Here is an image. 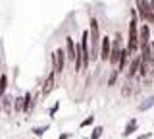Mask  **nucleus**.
<instances>
[{"label": "nucleus", "mask_w": 154, "mask_h": 139, "mask_svg": "<svg viewBox=\"0 0 154 139\" xmlns=\"http://www.w3.org/2000/svg\"><path fill=\"white\" fill-rule=\"evenodd\" d=\"M137 14H139V20L141 21L154 25V12H152L148 0H137Z\"/></svg>", "instance_id": "obj_1"}, {"label": "nucleus", "mask_w": 154, "mask_h": 139, "mask_svg": "<svg viewBox=\"0 0 154 139\" xmlns=\"http://www.w3.org/2000/svg\"><path fill=\"white\" fill-rule=\"evenodd\" d=\"M56 79H58V74H56V70H50L48 71V75L45 79L38 83V87H41V93H42V97H46V95H50L52 91H54L56 87Z\"/></svg>", "instance_id": "obj_2"}, {"label": "nucleus", "mask_w": 154, "mask_h": 139, "mask_svg": "<svg viewBox=\"0 0 154 139\" xmlns=\"http://www.w3.org/2000/svg\"><path fill=\"white\" fill-rule=\"evenodd\" d=\"M110 52H112V37L104 35L100 39V64H108Z\"/></svg>", "instance_id": "obj_3"}, {"label": "nucleus", "mask_w": 154, "mask_h": 139, "mask_svg": "<svg viewBox=\"0 0 154 139\" xmlns=\"http://www.w3.org/2000/svg\"><path fill=\"white\" fill-rule=\"evenodd\" d=\"M141 56L139 54H135V56H131V62H129V68H127V71H125V79H129V81H133L135 77L139 75V68H141Z\"/></svg>", "instance_id": "obj_4"}, {"label": "nucleus", "mask_w": 154, "mask_h": 139, "mask_svg": "<svg viewBox=\"0 0 154 139\" xmlns=\"http://www.w3.org/2000/svg\"><path fill=\"white\" fill-rule=\"evenodd\" d=\"M66 64H67L66 49H56V74L58 75H62L66 71Z\"/></svg>", "instance_id": "obj_5"}, {"label": "nucleus", "mask_w": 154, "mask_h": 139, "mask_svg": "<svg viewBox=\"0 0 154 139\" xmlns=\"http://www.w3.org/2000/svg\"><path fill=\"white\" fill-rule=\"evenodd\" d=\"M66 54H67V64H73L77 56V43L71 39V35L66 37Z\"/></svg>", "instance_id": "obj_6"}, {"label": "nucleus", "mask_w": 154, "mask_h": 139, "mask_svg": "<svg viewBox=\"0 0 154 139\" xmlns=\"http://www.w3.org/2000/svg\"><path fill=\"white\" fill-rule=\"evenodd\" d=\"M129 62H131V54H129V50H127V46H123L122 49V56H119V62H118V70L119 74H125L129 68Z\"/></svg>", "instance_id": "obj_7"}, {"label": "nucleus", "mask_w": 154, "mask_h": 139, "mask_svg": "<svg viewBox=\"0 0 154 139\" xmlns=\"http://www.w3.org/2000/svg\"><path fill=\"white\" fill-rule=\"evenodd\" d=\"M152 46L150 43H141V49H139V56H141V60L144 64H150V58H152Z\"/></svg>", "instance_id": "obj_8"}, {"label": "nucleus", "mask_w": 154, "mask_h": 139, "mask_svg": "<svg viewBox=\"0 0 154 139\" xmlns=\"http://www.w3.org/2000/svg\"><path fill=\"white\" fill-rule=\"evenodd\" d=\"M139 129V120L137 118H131L127 124H125V128H123V131H122V137H131V135H135V131Z\"/></svg>", "instance_id": "obj_9"}, {"label": "nucleus", "mask_w": 154, "mask_h": 139, "mask_svg": "<svg viewBox=\"0 0 154 139\" xmlns=\"http://www.w3.org/2000/svg\"><path fill=\"white\" fill-rule=\"evenodd\" d=\"M2 112L4 114H12L14 112V97L10 93H6V95H2Z\"/></svg>", "instance_id": "obj_10"}, {"label": "nucleus", "mask_w": 154, "mask_h": 139, "mask_svg": "<svg viewBox=\"0 0 154 139\" xmlns=\"http://www.w3.org/2000/svg\"><path fill=\"white\" fill-rule=\"evenodd\" d=\"M133 93H135V89H133V81L125 79L123 83H122V87H119V95H122L123 99H129V97H133Z\"/></svg>", "instance_id": "obj_11"}, {"label": "nucleus", "mask_w": 154, "mask_h": 139, "mask_svg": "<svg viewBox=\"0 0 154 139\" xmlns=\"http://www.w3.org/2000/svg\"><path fill=\"white\" fill-rule=\"evenodd\" d=\"M139 41L141 43H150V23H143L139 27Z\"/></svg>", "instance_id": "obj_12"}, {"label": "nucleus", "mask_w": 154, "mask_h": 139, "mask_svg": "<svg viewBox=\"0 0 154 139\" xmlns=\"http://www.w3.org/2000/svg\"><path fill=\"white\" fill-rule=\"evenodd\" d=\"M150 108H154V95H150V97H146V99H143L141 103H139V106H137L139 112H146V110H150Z\"/></svg>", "instance_id": "obj_13"}, {"label": "nucleus", "mask_w": 154, "mask_h": 139, "mask_svg": "<svg viewBox=\"0 0 154 139\" xmlns=\"http://www.w3.org/2000/svg\"><path fill=\"white\" fill-rule=\"evenodd\" d=\"M118 81H119V71H118V70H110L108 81H106V87H108V89L116 87V85H118Z\"/></svg>", "instance_id": "obj_14"}, {"label": "nucleus", "mask_w": 154, "mask_h": 139, "mask_svg": "<svg viewBox=\"0 0 154 139\" xmlns=\"http://www.w3.org/2000/svg\"><path fill=\"white\" fill-rule=\"evenodd\" d=\"M8 85H10L8 74H6V71H2V74H0V95H6L8 93Z\"/></svg>", "instance_id": "obj_15"}, {"label": "nucleus", "mask_w": 154, "mask_h": 139, "mask_svg": "<svg viewBox=\"0 0 154 139\" xmlns=\"http://www.w3.org/2000/svg\"><path fill=\"white\" fill-rule=\"evenodd\" d=\"M48 129H50V124H45V126H35V128L31 129V133H33L35 137H42V135L48 131Z\"/></svg>", "instance_id": "obj_16"}, {"label": "nucleus", "mask_w": 154, "mask_h": 139, "mask_svg": "<svg viewBox=\"0 0 154 139\" xmlns=\"http://www.w3.org/2000/svg\"><path fill=\"white\" fill-rule=\"evenodd\" d=\"M150 64H144V62H141V68H139V75L137 77H141V79H144V77H148V74H150Z\"/></svg>", "instance_id": "obj_17"}, {"label": "nucleus", "mask_w": 154, "mask_h": 139, "mask_svg": "<svg viewBox=\"0 0 154 139\" xmlns=\"http://www.w3.org/2000/svg\"><path fill=\"white\" fill-rule=\"evenodd\" d=\"M104 135V126H94L93 131H91V137L89 139H100Z\"/></svg>", "instance_id": "obj_18"}, {"label": "nucleus", "mask_w": 154, "mask_h": 139, "mask_svg": "<svg viewBox=\"0 0 154 139\" xmlns=\"http://www.w3.org/2000/svg\"><path fill=\"white\" fill-rule=\"evenodd\" d=\"M21 108H23V95H19V97H14V112L21 114Z\"/></svg>", "instance_id": "obj_19"}, {"label": "nucleus", "mask_w": 154, "mask_h": 139, "mask_svg": "<svg viewBox=\"0 0 154 139\" xmlns=\"http://www.w3.org/2000/svg\"><path fill=\"white\" fill-rule=\"evenodd\" d=\"M60 106H62V103H60V100H56V103L52 104L50 108H48V118H50V120H54V116L58 114V110H60Z\"/></svg>", "instance_id": "obj_20"}, {"label": "nucleus", "mask_w": 154, "mask_h": 139, "mask_svg": "<svg viewBox=\"0 0 154 139\" xmlns=\"http://www.w3.org/2000/svg\"><path fill=\"white\" fill-rule=\"evenodd\" d=\"M94 124V116L91 114V116H87V118H83L79 122V129H83V128H89V126H93Z\"/></svg>", "instance_id": "obj_21"}, {"label": "nucleus", "mask_w": 154, "mask_h": 139, "mask_svg": "<svg viewBox=\"0 0 154 139\" xmlns=\"http://www.w3.org/2000/svg\"><path fill=\"white\" fill-rule=\"evenodd\" d=\"M58 139H73V133H69V131H62L60 135H58Z\"/></svg>", "instance_id": "obj_22"}, {"label": "nucleus", "mask_w": 154, "mask_h": 139, "mask_svg": "<svg viewBox=\"0 0 154 139\" xmlns=\"http://www.w3.org/2000/svg\"><path fill=\"white\" fill-rule=\"evenodd\" d=\"M150 137H152V133L148 131V133H141V135H137L135 139H150Z\"/></svg>", "instance_id": "obj_23"}, {"label": "nucleus", "mask_w": 154, "mask_h": 139, "mask_svg": "<svg viewBox=\"0 0 154 139\" xmlns=\"http://www.w3.org/2000/svg\"><path fill=\"white\" fill-rule=\"evenodd\" d=\"M150 68L154 70V54H152V58H150Z\"/></svg>", "instance_id": "obj_24"}, {"label": "nucleus", "mask_w": 154, "mask_h": 139, "mask_svg": "<svg viewBox=\"0 0 154 139\" xmlns=\"http://www.w3.org/2000/svg\"><path fill=\"white\" fill-rule=\"evenodd\" d=\"M150 2V8H152V12H154V0H148Z\"/></svg>", "instance_id": "obj_25"}, {"label": "nucleus", "mask_w": 154, "mask_h": 139, "mask_svg": "<svg viewBox=\"0 0 154 139\" xmlns=\"http://www.w3.org/2000/svg\"><path fill=\"white\" fill-rule=\"evenodd\" d=\"M150 46H152V52H154V41H150Z\"/></svg>", "instance_id": "obj_26"}, {"label": "nucleus", "mask_w": 154, "mask_h": 139, "mask_svg": "<svg viewBox=\"0 0 154 139\" xmlns=\"http://www.w3.org/2000/svg\"><path fill=\"white\" fill-rule=\"evenodd\" d=\"M83 139H89V137H83Z\"/></svg>", "instance_id": "obj_27"}]
</instances>
